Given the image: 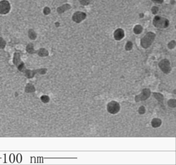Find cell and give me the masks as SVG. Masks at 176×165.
Segmentation results:
<instances>
[{"label":"cell","mask_w":176,"mask_h":165,"mask_svg":"<svg viewBox=\"0 0 176 165\" xmlns=\"http://www.w3.org/2000/svg\"><path fill=\"white\" fill-rule=\"evenodd\" d=\"M158 11V8H157V7H153V8H152V12H153V14H155V13H157Z\"/></svg>","instance_id":"cell-24"},{"label":"cell","mask_w":176,"mask_h":165,"mask_svg":"<svg viewBox=\"0 0 176 165\" xmlns=\"http://www.w3.org/2000/svg\"><path fill=\"white\" fill-rule=\"evenodd\" d=\"M39 55L41 56H46L48 55V51L46 50V49L41 48L39 51Z\"/></svg>","instance_id":"cell-12"},{"label":"cell","mask_w":176,"mask_h":165,"mask_svg":"<svg viewBox=\"0 0 176 165\" xmlns=\"http://www.w3.org/2000/svg\"><path fill=\"white\" fill-rule=\"evenodd\" d=\"M134 30V33L136 34H140L141 33V32H142V28L140 26L138 25V26H136L135 27L134 30Z\"/></svg>","instance_id":"cell-15"},{"label":"cell","mask_w":176,"mask_h":165,"mask_svg":"<svg viewBox=\"0 0 176 165\" xmlns=\"http://www.w3.org/2000/svg\"><path fill=\"white\" fill-rule=\"evenodd\" d=\"M28 36L31 39L34 40V39H35V38H36L37 34L35 33V32H34L33 30H30L28 32Z\"/></svg>","instance_id":"cell-13"},{"label":"cell","mask_w":176,"mask_h":165,"mask_svg":"<svg viewBox=\"0 0 176 165\" xmlns=\"http://www.w3.org/2000/svg\"><path fill=\"white\" fill-rule=\"evenodd\" d=\"M161 124H162V121L161 120L158 119H153L152 122V125L153 127H160Z\"/></svg>","instance_id":"cell-10"},{"label":"cell","mask_w":176,"mask_h":165,"mask_svg":"<svg viewBox=\"0 0 176 165\" xmlns=\"http://www.w3.org/2000/svg\"><path fill=\"white\" fill-rule=\"evenodd\" d=\"M70 8V5H64V6H63L62 7H60V8H58V13H63L64 11H66V10H68Z\"/></svg>","instance_id":"cell-11"},{"label":"cell","mask_w":176,"mask_h":165,"mask_svg":"<svg viewBox=\"0 0 176 165\" xmlns=\"http://www.w3.org/2000/svg\"><path fill=\"white\" fill-rule=\"evenodd\" d=\"M79 1L83 5H87L89 4V0H79Z\"/></svg>","instance_id":"cell-21"},{"label":"cell","mask_w":176,"mask_h":165,"mask_svg":"<svg viewBox=\"0 0 176 165\" xmlns=\"http://www.w3.org/2000/svg\"><path fill=\"white\" fill-rule=\"evenodd\" d=\"M26 50H27V51L29 53H33V52H34V49H33V46L32 45V44H29V45L28 46H27Z\"/></svg>","instance_id":"cell-16"},{"label":"cell","mask_w":176,"mask_h":165,"mask_svg":"<svg viewBox=\"0 0 176 165\" xmlns=\"http://www.w3.org/2000/svg\"><path fill=\"white\" fill-rule=\"evenodd\" d=\"M34 91V87L31 84L27 85L26 87V92H33Z\"/></svg>","instance_id":"cell-14"},{"label":"cell","mask_w":176,"mask_h":165,"mask_svg":"<svg viewBox=\"0 0 176 165\" xmlns=\"http://www.w3.org/2000/svg\"><path fill=\"white\" fill-rule=\"evenodd\" d=\"M168 105L171 107H175V100H170L168 101Z\"/></svg>","instance_id":"cell-20"},{"label":"cell","mask_w":176,"mask_h":165,"mask_svg":"<svg viewBox=\"0 0 176 165\" xmlns=\"http://www.w3.org/2000/svg\"><path fill=\"white\" fill-rule=\"evenodd\" d=\"M86 17V14L85 13H82V12H76L74 14L72 17L73 20L76 22V23H80L81 21L85 19Z\"/></svg>","instance_id":"cell-6"},{"label":"cell","mask_w":176,"mask_h":165,"mask_svg":"<svg viewBox=\"0 0 176 165\" xmlns=\"http://www.w3.org/2000/svg\"><path fill=\"white\" fill-rule=\"evenodd\" d=\"M155 35L153 33H148L141 40V45L145 48H147L154 40Z\"/></svg>","instance_id":"cell-1"},{"label":"cell","mask_w":176,"mask_h":165,"mask_svg":"<svg viewBox=\"0 0 176 165\" xmlns=\"http://www.w3.org/2000/svg\"><path fill=\"white\" fill-rule=\"evenodd\" d=\"M120 110V105L116 101H111L108 103L107 105V111L111 114H116Z\"/></svg>","instance_id":"cell-3"},{"label":"cell","mask_w":176,"mask_h":165,"mask_svg":"<svg viewBox=\"0 0 176 165\" xmlns=\"http://www.w3.org/2000/svg\"><path fill=\"white\" fill-rule=\"evenodd\" d=\"M169 22L167 19L162 18L159 16L155 17L153 19V25L158 28H165L168 27Z\"/></svg>","instance_id":"cell-2"},{"label":"cell","mask_w":176,"mask_h":165,"mask_svg":"<svg viewBox=\"0 0 176 165\" xmlns=\"http://www.w3.org/2000/svg\"><path fill=\"white\" fill-rule=\"evenodd\" d=\"M14 63L16 64L17 65V68L19 70H22L24 68V63L21 62L20 60V56H19V55L18 53H15L14 54Z\"/></svg>","instance_id":"cell-8"},{"label":"cell","mask_w":176,"mask_h":165,"mask_svg":"<svg viewBox=\"0 0 176 165\" xmlns=\"http://www.w3.org/2000/svg\"><path fill=\"white\" fill-rule=\"evenodd\" d=\"M6 46V41L0 37V49H3Z\"/></svg>","instance_id":"cell-17"},{"label":"cell","mask_w":176,"mask_h":165,"mask_svg":"<svg viewBox=\"0 0 176 165\" xmlns=\"http://www.w3.org/2000/svg\"><path fill=\"white\" fill-rule=\"evenodd\" d=\"M132 46H133V44L131 42H128L127 43V45H126V50H131V48H132Z\"/></svg>","instance_id":"cell-18"},{"label":"cell","mask_w":176,"mask_h":165,"mask_svg":"<svg viewBox=\"0 0 176 165\" xmlns=\"http://www.w3.org/2000/svg\"><path fill=\"white\" fill-rule=\"evenodd\" d=\"M160 68H161V70L163 71L164 73H169V72L171 70V68L170 67V63L168 62V61L167 59H164L162 60L159 64Z\"/></svg>","instance_id":"cell-5"},{"label":"cell","mask_w":176,"mask_h":165,"mask_svg":"<svg viewBox=\"0 0 176 165\" xmlns=\"http://www.w3.org/2000/svg\"><path fill=\"white\" fill-rule=\"evenodd\" d=\"M152 1L155 2V3H158V4H161L163 2V0H152Z\"/></svg>","instance_id":"cell-25"},{"label":"cell","mask_w":176,"mask_h":165,"mask_svg":"<svg viewBox=\"0 0 176 165\" xmlns=\"http://www.w3.org/2000/svg\"><path fill=\"white\" fill-rule=\"evenodd\" d=\"M44 14H49L50 13V10L49 9V8H48V7H46V8H45V9H44Z\"/></svg>","instance_id":"cell-23"},{"label":"cell","mask_w":176,"mask_h":165,"mask_svg":"<svg viewBox=\"0 0 176 165\" xmlns=\"http://www.w3.org/2000/svg\"><path fill=\"white\" fill-rule=\"evenodd\" d=\"M41 99L43 103H48L49 101V97L47 96H43V97H41Z\"/></svg>","instance_id":"cell-19"},{"label":"cell","mask_w":176,"mask_h":165,"mask_svg":"<svg viewBox=\"0 0 176 165\" xmlns=\"http://www.w3.org/2000/svg\"><path fill=\"white\" fill-rule=\"evenodd\" d=\"M138 112H139L140 114H144V113L145 112V109L144 107H140L139 110H138Z\"/></svg>","instance_id":"cell-22"},{"label":"cell","mask_w":176,"mask_h":165,"mask_svg":"<svg viewBox=\"0 0 176 165\" xmlns=\"http://www.w3.org/2000/svg\"><path fill=\"white\" fill-rule=\"evenodd\" d=\"M11 10V5L6 0H3L0 2V14H6Z\"/></svg>","instance_id":"cell-4"},{"label":"cell","mask_w":176,"mask_h":165,"mask_svg":"<svg viewBox=\"0 0 176 165\" xmlns=\"http://www.w3.org/2000/svg\"><path fill=\"white\" fill-rule=\"evenodd\" d=\"M124 36H125V33H124V31L122 29H118V30H116L114 33V38L116 40H120V39H122Z\"/></svg>","instance_id":"cell-9"},{"label":"cell","mask_w":176,"mask_h":165,"mask_svg":"<svg viewBox=\"0 0 176 165\" xmlns=\"http://www.w3.org/2000/svg\"><path fill=\"white\" fill-rule=\"evenodd\" d=\"M149 95H150V90L148 89H145L142 91V93L140 95L136 97V101H139V100H146L149 97Z\"/></svg>","instance_id":"cell-7"}]
</instances>
